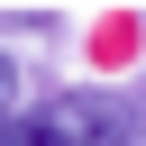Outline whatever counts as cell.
Segmentation results:
<instances>
[{"label":"cell","instance_id":"cell-1","mask_svg":"<svg viewBox=\"0 0 146 146\" xmlns=\"http://www.w3.org/2000/svg\"><path fill=\"white\" fill-rule=\"evenodd\" d=\"M36 128L55 146H137V110L119 91H64V100L36 110Z\"/></svg>","mask_w":146,"mask_h":146},{"label":"cell","instance_id":"cell-2","mask_svg":"<svg viewBox=\"0 0 146 146\" xmlns=\"http://www.w3.org/2000/svg\"><path fill=\"white\" fill-rule=\"evenodd\" d=\"M0 146H55V137H46V128H36V110H27V119H18V110H9V119H0Z\"/></svg>","mask_w":146,"mask_h":146},{"label":"cell","instance_id":"cell-3","mask_svg":"<svg viewBox=\"0 0 146 146\" xmlns=\"http://www.w3.org/2000/svg\"><path fill=\"white\" fill-rule=\"evenodd\" d=\"M9 100H18V73H9V55H0V119H9Z\"/></svg>","mask_w":146,"mask_h":146}]
</instances>
